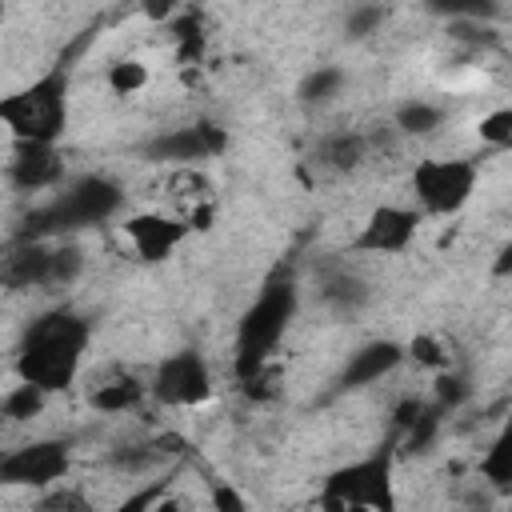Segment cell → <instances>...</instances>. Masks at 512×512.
I'll return each mask as SVG.
<instances>
[{"label":"cell","instance_id":"obj_30","mask_svg":"<svg viewBox=\"0 0 512 512\" xmlns=\"http://www.w3.org/2000/svg\"><path fill=\"white\" fill-rule=\"evenodd\" d=\"M384 20H388V8H380V4H360V8L348 12L344 36H348V40H364V36H372Z\"/></svg>","mask_w":512,"mask_h":512},{"label":"cell","instance_id":"obj_23","mask_svg":"<svg viewBox=\"0 0 512 512\" xmlns=\"http://www.w3.org/2000/svg\"><path fill=\"white\" fill-rule=\"evenodd\" d=\"M168 32H172V40H176V56H180V64H200V56H204V48H208L204 16L192 8V12L176 16Z\"/></svg>","mask_w":512,"mask_h":512},{"label":"cell","instance_id":"obj_27","mask_svg":"<svg viewBox=\"0 0 512 512\" xmlns=\"http://www.w3.org/2000/svg\"><path fill=\"white\" fill-rule=\"evenodd\" d=\"M32 512H96V508H92V500H88L80 488L52 484V488H44V496L36 500Z\"/></svg>","mask_w":512,"mask_h":512},{"label":"cell","instance_id":"obj_22","mask_svg":"<svg viewBox=\"0 0 512 512\" xmlns=\"http://www.w3.org/2000/svg\"><path fill=\"white\" fill-rule=\"evenodd\" d=\"M440 124H444V108L428 100H404L392 116V128L400 136H432Z\"/></svg>","mask_w":512,"mask_h":512},{"label":"cell","instance_id":"obj_7","mask_svg":"<svg viewBox=\"0 0 512 512\" xmlns=\"http://www.w3.org/2000/svg\"><path fill=\"white\" fill-rule=\"evenodd\" d=\"M72 468V440L48 436L28 440L0 456V484L4 488H52Z\"/></svg>","mask_w":512,"mask_h":512},{"label":"cell","instance_id":"obj_3","mask_svg":"<svg viewBox=\"0 0 512 512\" xmlns=\"http://www.w3.org/2000/svg\"><path fill=\"white\" fill-rule=\"evenodd\" d=\"M68 92H72V52H64L44 76L0 96V124L16 144H56L68 132Z\"/></svg>","mask_w":512,"mask_h":512},{"label":"cell","instance_id":"obj_38","mask_svg":"<svg viewBox=\"0 0 512 512\" xmlns=\"http://www.w3.org/2000/svg\"><path fill=\"white\" fill-rule=\"evenodd\" d=\"M508 268H512V248L504 244L500 248V260H496V276H508Z\"/></svg>","mask_w":512,"mask_h":512},{"label":"cell","instance_id":"obj_35","mask_svg":"<svg viewBox=\"0 0 512 512\" xmlns=\"http://www.w3.org/2000/svg\"><path fill=\"white\" fill-rule=\"evenodd\" d=\"M240 392H244L248 400H272V396H276V372H272V364L260 368L256 376L240 380Z\"/></svg>","mask_w":512,"mask_h":512},{"label":"cell","instance_id":"obj_34","mask_svg":"<svg viewBox=\"0 0 512 512\" xmlns=\"http://www.w3.org/2000/svg\"><path fill=\"white\" fill-rule=\"evenodd\" d=\"M208 496H212V508H216V512H248L244 496H240L228 480H212V484H208Z\"/></svg>","mask_w":512,"mask_h":512},{"label":"cell","instance_id":"obj_18","mask_svg":"<svg viewBox=\"0 0 512 512\" xmlns=\"http://www.w3.org/2000/svg\"><path fill=\"white\" fill-rule=\"evenodd\" d=\"M480 476H484V484H488V492L492 496H512V440H508V432H500L488 448H484V456H480Z\"/></svg>","mask_w":512,"mask_h":512},{"label":"cell","instance_id":"obj_24","mask_svg":"<svg viewBox=\"0 0 512 512\" xmlns=\"http://www.w3.org/2000/svg\"><path fill=\"white\" fill-rule=\"evenodd\" d=\"M44 404H48V396H44L40 388H32V384H16V388L0 400V420H8V424H24V420L40 416Z\"/></svg>","mask_w":512,"mask_h":512},{"label":"cell","instance_id":"obj_40","mask_svg":"<svg viewBox=\"0 0 512 512\" xmlns=\"http://www.w3.org/2000/svg\"><path fill=\"white\" fill-rule=\"evenodd\" d=\"M0 20H4V4H0Z\"/></svg>","mask_w":512,"mask_h":512},{"label":"cell","instance_id":"obj_13","mask_svg":"<svg viewBox=\"0 0 512 512\" xmlns=\"http://www.w3.org/2000/svg\"><path fill=\"white\" fill-rule=\"evenodd\" d=\"M64 180V160L56 144H16L8 160V184L16 192H44Z\"/></svg>","mask_w":512,"mask_h":512},{"label":"cell","instance_id":"obj_36","mask_svg":"<svg viewBox=\"0 0 512 512\" xmlns=\"http://www.w3.org/2000/svg\"><path fill=\"white\" fill-rule=\"evenodd\" d=\"M420 408H424V400H420V396H404V400L392 408V432L400 436V432L420 416Z\"/></svg>","mask_w":512,"mask_h":512},{"label":"cell","instance_id":"obj_6","mask_svg":"<svg viewBox=\"0 0 512 512\" xmlns=\"http://www.w3.org/2000/svg\"><path fill=\"white\" fill-rule=\"evenodd\" d=\"M480 168L472 160H420L412 168V196L420 216H456L476 192Z\"/></svg>","mask_w":512,"mask_h":512},{"label":"cell","instance_id":"obj_20","mask_svg":"<svg viewBox=\"0 0 512 512\" xmlns=\"http://www.w3.org/2000/svg\"><path fill=\"white\" fill-rule=\"evenodd\" d=\"M344 80H348L344 68H336V64H320V68H312V72L300 80L296 96H300L304 108H324V104H332V100L340 96Z\"/></svg>","mask_w":512,"mask_h":512},{"label":"cell","instance_id":"obj_32","mask_svg":"<svg viewBox=\"0 0 512 512\" xmlns=\"http://www.w3.org/2000/svg\"><path fill=\"white\" fill-rule=\"evenodd\" d=\"M404 356H412L416 364H424V368H432V372H444L448 368V352H444V344L436 340V336H412L408 344H404Z\"/></svg>","mask_w":512,"mask_h":512},{"label":"cell","instance_id":"obj_31","mask_svg":"<svg viewBox=\"0 0 512 512\" xmlns=\"http://www.w3.org/2000/svg\"><path fill=\"white\" fill-rule=\"evenodd\" d=\"M480 140L488 148H512V108H496L476 124Z\"/></svg>","mask_w":512,"mask_h":512},{"label":"cell","instance_id":"obj_12","mask_svg":"<svg viewBox=\"0 0 512 512\" xmlns=\"http://www.w3.org/2000/svg\"><path fill=\"white\" fill-rule=\"evenodd\" d=\"M404 360H408V356H404V344H400V340H368V344H360V348L344 360V368L336 372L332 392H336V396H340V392H360V388L384 380L388 372H396Z\"/></svg>","mask_w":512,"mask_h":512},{"label":"cell","instance_id":"obj_17","mask_svg":"<svg viewBox=\"0 0 512 512\" xmlns=\"http://www.w3.org/2000/svg\"><path fill=\"white\" fill-rule=\"evenodd\" d=\"M144 396H148V388L132 376V372H124V376H112V380H100L92 392H88V404L96 408V412H128V408H140L144 404Z\"/></svg>","mask_w":512,"mask_h":512},{"label":"cell","instance_id":"obj_2","mask_svg":"<svg viewBox=\"0 0 512 512\" xmlns=\"http://www.w3.org/2000/svg\"><path fill=\"white\" fill-rule=\"evenodd\" d=\"M296 308H300V284H296L292 268L284 264V268H276L264 280L256 300L240 312L236 344H232V372H236V380H248L260 368L272 364L288 324L296 320Z\"/></svg>","mask_w":512,"mask_h":512},{"label":"cell","instance_id":"obj_26","mask_svg":"<svg viewBox=\"0 0 512 512\" xmlns=\"http://www.w3.org/2000/svg\"><path fill=\"white\" fill-rule=\"evenodd\" d=\"M472 396V380H468V372H456L452 364L444 368V372H436V408H444V412H456L464 400Z\"/></svg>","mask_w":512,"mask_h":512},{"label":"cell","instance_id":"obj_1","mask_svg":"<svg viewBox=\"0 0 512 512\" xmlns=\"http://www.w3.org/2000/svg\"><path fill=\"white\" fill-rule=\"evenodd\" d=\"M88 340H92V324L88 316H80L76 308H52V312H40L20 344H16V376L20 384H32L40 388L44 396L52 392H68L80 376V364H84V352H88Z\"/></svg>","mask_w":512,"mask_h":512},{"label":"cell","instance_id":"obj_37","mask_svg":"<svg viewBox=\"0 0 512 512\" xmlns=\"http://www.w3.org/2000/svg\"><path fill=\"white\" fill-rule=\"evenodd\" d=\"M152 512H188V508L168 492V496H160V500H156V508H152Z\"/></svg>","mask_w":512,"mask_h":512},{"label":"cell","instance_id":"obj_15","mask_svg":"<svg viewBox=\"0 0 512 512\" xmlns=\"http://www.w3.org/2000/svg\"><path fill=\"white\" fill-rule=\"evenodd\" d=\"M364 160H368V136H364V132H352V128H344V132H324V136L316 140V148H312V164H316L320 172H328V176H348V172H356Z\"/></svg>","mask_w":512,"mask_h":512},{"label":"cell","instance_id":"obj_33","mask_svg":"<svg viewBox=\"0 0 512 512\" xmlns=\"http://www.w3.org/2000/svg\"><path fill=\"white\" fill-rule=\"evenodd\" d=\"M448 36L460 40V44H472V48H488V44L500 40V36H496L488 24H480V20H448Z\"/></svg>","mask_w":512,"mask_h":512},{"label":"cell","instance_id":"obj_10","mask_svg":"<svg viewBox=\"0 0 512 512\" xmlns=\"http://www.w3.org/2000/svg\"><path fill=\"white\" fill-rule=\"evenodd\" d=\"M420 212L404 204H376L360 232L352 236V252H372V256H400L416 240Z\"/></svg>","mask_w":512,"mask_h":512},{"label":"cell","instance_id":"obj_5","mask_svg":"<svg viewBox=\"0 0 512 512\" xmlns=\"http://www.w3.org/2000/svg\"><path fill=\"white\" fill-rule=\"evenodd\" d=\"M124 208V188L108 176H76L64 192H56V200H48L44 208H32L24 216L20 240H48V236H68L80 228H96L108 224L116 212Z\"/></svg>","mask_w":512,"mask_h":512},{"label":"cell","instance_id":"obj_41","mask_svg":"<svg viewBox=\"0 0 512 512\" xmlns=\"http://www.w3.org/2000/svg\"><path fill=\"white\" fill-rule=\"evenodd\" d=\"M0 252H4V248H0Z\"/></svg>","mask_w":512,"mask_h":512},{"label":"cell","instance_id":"obj_14","mask_svg":"<svg viewBox=\"0 0 512 512\" xmlns=\"http://www.w3.org/2000/svg\"><path fill=\"white\" fill-rule=\"evenodd\" d=\"M48 252H52V244H44V240H16L12 248H4L0 252V288L4 292L44 288Z\"/></svg>","mask_w":512,"mask_h":512},{"label":"cell","instance_id":"obj_19","mask_svg":"<svg viewBox=\"0 0 512 512\" xmlns=\"http://www.w3.org/2000/svg\"><path fill=\"white\" fill-rule=\"evenodd\" d=\"M444 408H436V404H424L420 408V416L396 436V452H408V456H424V452H432V444H436V436H440V428H444Z\"/></svg>","mask_w":512,"mask_h":512},{"label":"cell","instance_id":"obj_11","mask_svg":"<svg viewBox=\"0 0 512 512\" xmlns=\"http://www.w3.org/2000/svg\"><path fill=\"white\" fill-rule=\"evenodd\" d=\"M192 228L180 216H164V212H136L124 220V236L132 240L136 256L144 264H164L188 236Z\"/></svg>","mask_w":512,"mask_h":512},{"label":"cell","instance_id":"obj_25","mask_svg":"<svg viewBox=\"0 0 512 512\" xmlns=\"http://www.w3.org/2000/svg\"><path fill=\"white\" fill-rule=\"evenodd\" d=\"M164 452L168 448H160V440L156 444H120V448H112L108 452V464L116 468V472H148V468H156L160 460H164Z\"/></svg>","mask_w":512,"mask_h":512},{"label":"cell","instance_id":"obj_8","mask_svg":"<svg viewBox=\"0 0 512 512\" xmlns=\"http://www.w3.org/2000/svg\"><path fill=\"white\" fill-rule=\"evenodd\" d=\"M152 396L164 408H196L212 396V368L200 348H180L160 360L152 376Z\"/></svg>","mask_w":512,"mask_h":512},{"label":"cell","instance_id":"obj_39","mask_svg":"<svg viewBox=\"0 0 512 512\" xmlns=\"http://www.w3.org/2000/svg\"><path fill=\"white\" fill-rule=\"evenodd\" d=\"M144 12H148L152 20H164V16L172 12V4H144Z\"/></svg>","mask_w":512,"mask_h":512},{"label":"cell","instance_id":"obj_28","mask_svg":"<svg viewBox=\"0 0 512 512\" xmlns=\"http://www.w3.org/2000/svg\"><path fill=\"white\" fill-rule=\"evenodd\" d=\"M168 492H172V476H160V480H148V484L132 488L128 496H120L108 512H152V508H156V500H160V496H168Z\"/></svg>","mask_w":512,"mask_h":512},{"label":"cell","instance_id":"obj_9","mask_svg":"<svg viewBox=\"0 0 512 512\" xmlns=\"http://www.w3.org/2000/svg\"><path fill=\"white\" fill-rule=\"evenodd\" d=\"M224 148H228V132L212 120H196V124H184V128L144 140L140 156L152 164H200V160L220 156Z\"/></svg>","mask_w":512,"mask_h":512},{"label":"cell","instance_id":"obj_16","mask_svg":"<svg viewBox=\"0 0 512 512\" xmlns=\"http://www.w3.org/2000/svg\"><path fill=\"white\" fill-rule=\"evenodd\" d=\"M320 304L324 308H332L336 316H356L364 304H368V296H372V288H368V280L364 276H356L352 268H344V264H328L324 272H320Z\"/></svg>","mask_w":512,"mask_h":512},{"label":"cell","instance_id":"obj_4","mask_svg":"<svg viewBox=\"0 0 512 512\" xmlns=\"http://www.w3.org/2000/svg\"><path fill=\"white\" fill-rule=\"evenodd\" d=\"M396 432H388L368 456L332 468L320 484L324 512H396Z\"/></svg>","mask_w":512,"mask_h":512},{"label":"cell","instance_id":"obj_21","mask_svg":"<svg viewBox=\"0 0 512 512\" xmlns=\"http://www.w3.org/2000/svg\"><path fill=\"white\" fill-rule=\"evenodd\" d=\"M80 272H84V252H80V244H72V240L52 244V252H48V276H44V292H64V288H72Z\"/></svg>","mask_w":512,"mask_h":512},{"label":"cell","instance_id":"obj_29","mask_svg":"<svg viewBox=\"0 0 512 512\" xmlns=\"http://www.w3.org/2000/svg\"><path fill=\"white\" fill-rule=\"evenodd\" d=\"M148 84V68L140 60H116L108 64V88L112 96H136Z\"/></svg>","mask_w":512,"mask_h":512}]
</instances>
